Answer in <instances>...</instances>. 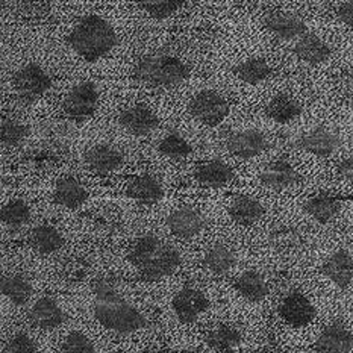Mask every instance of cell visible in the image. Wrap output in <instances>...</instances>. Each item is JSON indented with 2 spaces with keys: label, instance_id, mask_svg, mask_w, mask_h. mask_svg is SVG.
Instances as JSON below:
<instances>
[{
  "label": "cell",
  "instance_id": "603a6c76",
  "mask_svg": "<svg viewBox=\"0 0 353 353\" xmlns=\"http://www.w3.org/2000/svg\"><path fill=\"white\" fill-rule=\"evenodd\" d=\"M126 194L138 203L153 205L158 203L164 196V190L161 182L152 174H143L129 182Z\"/></svg>",
  "mask_w": 353,
  "mask_h": 353
},
{
  "label": "cell",
  "instance_id": "f546056e",
  "mask_svg": "<svg viewBox=\"0 0 353 353\" xmlns=\"http://www.w3.org/2000/svg\"><path fill=\"white\" fill-rule=\"evenodd\" d=\"M2 294L10 299L14 305H25L32 296V283L23 274L2 276Z\"/></svg>",
  "mask_w": 353,
  "mask_h": 353
},
{
  "label": "cell",
  "instance_id": "8992f818",
  "mask_svg": "<svg viewBox=\"0 0 353 353\" xmlns=\"http://www.w3.org/2000/svg\"><path fill=\"white\" fill-rule=\"evenodd\" d=\"M99 105V90L94 82H79L64 97L63 110L67 119L83 121L94 116Z\"/></svg>",
  "mask_w": 353,
  "mask_h": 353
},
{
  "label": "cell",
  "instance_id": "d590c367",
  "mask_svg": "<svg viewBox=\"0 0 353 353\" xmlns=\"http://www.w3.org/2000/svg\"><path fill=\"white\" fill-rule=\"evenodd\" d=\"M185 5L183 2H165V0H158V2H138L137 6L141 11L149 14L155 20H165L172 17L174 12H178L181 8Z\"/></svg>",
  "mask_w": 353,
  "mask_h": 353
},
{
  "label": "cell",
  "instance_id": "7c38bea8",
  "mask_svg": "<svg viewBox=\"0 0 353 353\" xmlns=\"http://www.w3.org/2000/svg\"><path fill=\"white\" fill-rule=\"evenodd\" d=\"M340 138L334 134L332 130L326 128H316L310 130V132L303 134L299 140H296L294 145L311 155H316L320 158L331 157L340 148Z\"/></svg>",
  "mask_w": 353,
  "mask_h": 353
},
{
  "label": "cell",
  "instance_id": "52a82bcc",
  "mask_svg": "<svg viewBox=\"0 0 353 353\" xmlns=\"http://www.w3.org/2000/svg\"><path fill=\"white\" fill-rule=\"evenodd\" d=\"M188 111L197 121L206 126H217L229 114L226 99L214 90H203L197 93L188 105Z\"/></svg>",
  "mask_w": 353,
  "mask_h": 353
},
{
  "label": "cell",
  "instance_id": "30bf717a",
  "mask_svg": "<svg viewBox=\"0 0 353 353\" xmlns=\"http://www.w3.org/2000/svg\"><path fill=\"white\" fill-rule=\"evenodd\" d=\"M119 125L135 137L152 134L159 125V120L150 108L144 105H132L119 114Z\"/></svg>",
  "mask_w": 353,
  "mask_h": 353
},
{
  "label": "cell",
  "instance_id": "8fae6325",
  "mask_svg": "<svg viewBox=\"0 0 353 353\" xmlns=\"http://www.w3.org/2000/svg\"><path fill=\"white\" fill-rule=\"evenodd\" d=\"M225 144L229 153H232V155L243 159H250L253 157H256L259 153L265 152L268 149V145H270L265 135L255 129L228 135Z\"/></svg>",
  "mask_w": 353,
  "mask_h": 353
},
{
  "label": "cell",
  "instance_id": "7a4b0ae2",
  "mask_svg": "<svg viewBox=\"0 0 353 353\" xmlns=\"http://www.w3.org/2000/svg\"><path fill=\"white\" fill-rule=\"evenodd\" d=\"M67 41L76 55L85 61H96L108 55L117 46L119 38L108 20L101 15L88 14L76 21Z\"/></svg>",
  "mask_w": 353,
  "mask_h": 353
},
{
  "label": "cell",
  "instance_id": "ba28073f",
  "mask_svg": "<svg viewBox=\"0 0 353 353\" xmlns=\"http://www.w3.org/2000/svg\"><path fill=\"white\" fill-rule=\"evenodd\" d=\"M173 311L176 317L183 325H191L208 310V299L196 288H182L178 294L173 297Z\"/></svg>",
  "mask_w": 353,
  "mask_h": 353
},
{
  "label": "cell",
  "instance_id": "9c48e42d",
  "mask_svg": "<svg viewBox=\"0 0 353 353\" xmlns=\"http://www.w3.org/2000/svg\"><path fill=\"white\" fill-rule=\"evenodd\" d=\"M279 316L290 326L303 327L310 325L316 317V308L302 293L293 291L282 299L279 305Z\"/></svg>",
  "mask_w": 353,
  "mask_h": 353
},
{
  "label": "cell",
  "instance_id": "836d02e7",
  "mask_svg": "<svg viewBox=\"0 0 353 353\" xmlns=\"http://www.w3.org/2000/svg\"><path fill=\"white\" fill-rule=\"evenodd\" d=\"M158 152L170 159H183L191 155L193 148L181 134L170 132L159 141Z\"/></svg>",
  "mask_w": 353,
  "mask_h": 353
},
{
  "label": "cell",
  "instance_id": "ac0fdd59",
  "mask_svg": "<svg viewBox=\"0 0 353 353\" xmlns=\"http://www.w3.org/2000/svg\"><path fill=\"white\" fill-rule=\"evenodd\" d=\"M29 320L38 329L53 331L64 323L65 316L55 299L43 297L29 311Z\"/></svg>",
  "mask_w": 353,
  "mask_h": 353
},
{
  "label": "cell",
  "instance_id": "ffe728a7",
  "mask_svg": "<svg viewBox=\"0 0 353 353\" xmlns=\"http://www.w3.org/2000/svg\"><path fill=\"white\" fill-rule=\"evenodd\" d=\"M229 216L240 226H253L264 217V206L252 196H235L228 208Z\"/></svg>",
  "mask_w": 353,
  "mask_h": 353
},
{
  "label": "cell",
  "instance_id": "277c9868",
  "mask_svg": "<svg viewBox=\"0 0 353 353\" xmlns=\"http://www.w3.org/2000/svg\"><path fill=\"white\" fill-rule=\"evenodd\" d=\"M190 76V68L178 57L155 53L143 57L134 70V79L152 88L172 90Z\"/></svg>",
  "mask_w": 353,
  "mask_h": 353
},
{
  "label": "cell",
  "instance_id": "5b68a950",
  "mask_svg": "<svg viewBox=\"0 0 353 353\" xmlns=\"http://www.w3.org/2000/svg\"><path fill=\"white\" fill-rule=\"evenodd\" d=\"M12 83L17 102L20 105L29 106L34 105L38 99L46 94V91L52 85V78L41 65L30 63L15 72Z\"/></svg>",
  "mask_w": 353,
  "mask_h": 353
},
{
  "label": "cell",
  "instance_id": "1f68e13d",
  "mask_svg": "<svg viewBox=\"0 0 353 353\" xmlns=\"http://www.w3.org/2000/svg\"><path fill=\"white\" fill-rule=\"evenodd\" d=\"M235 264V253L225 244H216L205 253L203 265L212 274H225Z\"/></svg>",
  "mask_w": 353,
  "mask_h": 353
},
{
  "label": "cell",
  "instance_id": "9a60e30c",
  "mask_svg": "<svg viewBox=\"0 0 353 353\" xmlns=\"http://www.w3.org/2000/svg\"><path fill=\"white\" fill-rule=\"evenodd\" d=\"M259 181L267 188L281 191L293 187L294 183L301 181V174L296 172V168L288 161L278 159L267 164L261 170Z\"/></svg>",
  "mask_w": 353,
  "mask_h": 353
},
{
  "label": "cell",
  "instance_id": "d6a6232c",
  "mask_svg": "<svg viewBox=\"0 0 353 353\" xmlns=\"http://www.w3.org/2000/svg\"><path fill=\"white\" fill-rule=\"evenodd\" d=\"M2 223L8 229H20L25 226L30 219V210L28 203H25L20 199L10 201L2 206Z\"/></svg>",
  "mask_w": 353,
  "mask_h": 353
},
{
  "label": "cell",
  "instance_id": "e0dca14e",
  "mask_svg": "<svg viewBox=\"0 0 353 353\" xmlns=\"http://www.w3.org/2000/svg\"><path fill=\"white\" fill-rule=\"evenodd\" d=\"M314 349L320 353H349L353 350V334L341 323H332L320 334Z\"/></svg>",
  "mask_w": 353,
  "mask_h": 353
},
{
  "label": "cell",
  "instance_id": "5bb4252c",
  "mask_svg": "<svg viewBox=\"0 0 353 353\" xmlns=\"http://www.w3.org/2000/svg\"><path fill=\"white\" fill-rule=\"evenodd\" d=\"M264 26L279 40L291 41L302 38L306 34L305 21L290 12H272L264 19Z\"/></svg>",
  "mask_w": 353,
  "mask_h": 353
},
{
  "label": "cell",
  "instance_id": "8d00e7d4",
  "mask_svg": "<svg viewBox=\"0 0 353 353\" xmlns=\"http://www.w3.org/2000/svg\"><path fill=\"white\" fill-rule=\"evenodd\" d=\"M61 350L63 353H94V344L91 343L87 335L79 331H73L65 336Z\"/></svg>",
  "mask_w": 353,
  "mask_h": 353
},
{
  "label": "cell",
  "instance_id": "484cf974",
  "mask_svg": "<svg viewBox=\"0 0 353 353\" xmlns=\"http://www.w3.org/2000/svg\"><path fill=\"white\" fill-rule=\"evenodd\" d=\"M55 202L65 206V208L76 210L87 202L88 191L82 187V183L74 178H63L55 185Z\"/></svg>",
  "mask_w": 353,
  "mask_h": 353
},
{
  "label": "cell",
  "instance_id": "74e56055",
  "mask_svg": "<svg viewBox=\"0 0 353 353\" xmlns=\"http://www.w3.org/2000/svg\"><path fill=\"white\" fill-rule=\"evenodd\" d=\"M37 343L28 334H17L8 341L3 353H35Z\"/></svg>",
  "mask_w": 353,
  "mask_h": 353
},
{
  "label": "cell",
  "instance_id": "4fadbf2b",
  "mask_svg": "<svg viewBox=\"0 0 353 353\" xmlns=\"http://www.w3.org/2000/svg\"><path fill=\"white\" fill-rule=\"evenodd\" d=\"M167 226L174 236L182 238V240H191L203 231L205 217L196 208L182 206L168 216Z\"/></svg>",
  "mask_w": 353,
  "mask_h": 353
},
{
  "label": "cell",
  "instance_id": "d6986e66",
  "mask_svg": "<svg viewBox=\"0 0 353 353\" xmlns=\"http://www.w3.org/2000/svg\"><path fill=\"white\" fill-rule=\"evenodd\" d=\"M323 274L339 288H347L353 282V256L347 250L340 249L323 265Z\"/></svg>",
  "mask_w": 353,
  "mask_h": 353
},
{
  "label": "cell",
  "instance_id": "cb8c5ba5",
  "mask_svg": "<svg viewBox=\"0 0 353 353\" xmlns=\"http://www.w3.org/2000/svg\"><path fill=\"white\" fill-rule=\"evenodd\" d=\"M265 116L276 121L281 123V125H287V123H291L293 120L301 117L302 114V106L299 103L294 97H291L290 94L281 93L272 97L268 103L264 108Z\"/></svg>",
  "mask_w": 353,
  "mask_h": 353
},
{
  "label": "cell",
  "instance_id": "6da1fadb",
  "mask_svg": "<svg viewBox=\"0 0 353 353\" xmlns=\"http://www.w3.org/2000/svg\"><path fill=\"white\" fill-rule=\"evenodd\" d=\"M94 317L103 327L121 335L145 326L143 314L126 302L108 281H99L94 285Z\"/></svg>",
  "mask_w": 353,
  "mask_h": 353
},
{
  "label": "cell",
  "instance_id": "60d3db41",
  "mask_svg": "<svg viewBox=\"0 0 353 353\" xmlns=\"http://www.w3.org/2000/svg\"><path fill=\"white\" fill-rule=\"evenodd\" d=\"M339 176L353 185V155L344 158L339 164Z\"/></svg>",
  "mask_w": 353,
  "mask_h": 353
},
{
  "label": "cell",
  "instance_id": "f1b7e54d",
  "mask_svg": "<svg viewBox=\"0 0 353 353\" xmlns=\"http://www.w3.org/2000/svg\"><path fill=\"white\" fill-rule=\"evenodd\" d=\"M243 341V335L235 326L220 325L206 336V344L219 353H229L235 350Z\"/></svg>",
  "mask_w": 353,
  "mask_h": 353
},
{
  "label": "cell",
  "instance_id": "2e32d148",
  "mask_svg": "<svg viewBox=\"0 0 353 353\" xmlns=\"http://www.w3.org/2000/svg\"><path fill=\"white\" fill-rule=\"evenodd\" d=\"M85 164L96 173L108 174L125 164V155L110 144H97L85 153Z\"/></svg>",
  "mask_w": 353,
  "mask_h": 353
},
{
  "label": "cell",
  "instance_id": "7402d4cb",
  "mask_svg": "<svg viewBox=\"0 0 353 353\" xmlns=\"http://www.w3.org/2000/svg\"><path fill=\"white\" fill-rule=\"evenodd\" d=\"M194 179L206 188H220L234 179V170L223 161H208L196 167Z\"/></svg>",
  "mask_w": 353,
  "mask_h": 353
},
{
  "label": "cell",
  "instance_id": "e575fe53",
  "mask_svg": "<svg viewBox=\"0 0 353 353\" xmlns=\"http://www.w3.org/2000/svg\"><path fill=\"white\" fill-rule=\"evenodd\" d=\"M28 137V128L23 125L21 121L3 117L2 126H0V140H2L3 148H15V145L21 144Z\"/></svg>",
  "mask_w": 353,
  "mask_h": 353
},
{
  "label": "cell",
  "instance_id": "f35d334b",
  "mask_svg": "<svg viewBox=\"0 0 353 353\" xmlns=\"http://www.w3.org/2000/svg\"><path fill=\"white\" fill-rule=\"evenodd\" d=\"M335 85L341 97L353 99V73H343Z\"/></svg>",
  "mask_w": 353,
  "mask_h": 353
},
{
  "label": "cell",
  "instance_id": "b9f144b4",
  "mask_svg": "<svg viewBox=\"0 0 353 353\" xmlns=\"http://www.w3.org/2000/svg\"><path fill=\"white\" fill-rule=\"evenodd\" d=\"M259 353H276V352H273V350H268V349H265V350H263V352H259Z\"/></svg>",
  "mask_w": 353,
  "mask_h": 353
},
{
  "label": "cell",
  "instance_id": "4316f807",
  "mask_svg": "<svg viewBox=\"0 0 353 353\" xmlns=\"http://www.w3.org/2000/svg\"><path fill=\"white\" fill-rule=\"evenodd\" d=\"M235 290L241 297L252 303L263 302L268 294V285L264 276L258 272H244L234 283Z\"/></svg>",
  "mask_w": 353,
  "mask_h": 353
},
{
  "label": "cell",
  "instance_id": "3957f363",
  "mask_svg": "<svg viewBox=\"0 0 353 353\" xmlns=\"http://www.w3.org/2000/svg\"><path fill=\"white\" fill-rule=\"evenodd\" d=\"M129 259L148 281L167 278L181 265L179 252L170 243L152 234L138 238L130 250Z\"/></svg>",
  "mask_w": 353,
  "mask_h": 353
},
{
  "label": "cell",
  "instance_id": "83f0119b",
  "mask_svg": "<svg viewBox=\"0 0 353 353\" xmlns=\"http://www.w3.org/2000/svg\"><path fill=\"white\" fill-rule=\"evenodd\" d=\"M29 243L32 249L40 253V255H52V253L58 252L64 245V236L61 235L57 228L43 225L35 228L30 232Z\"/></svg>",
  "mask_w": 353,
  "mask_h": 353
},
{
  "label": "cell",
  "instance_id": "4dcf8cb0",
  "mask_svg": "<svg viewBox=\"0 0 353 353\" xmlns=\"http://www.w3.org/2000/svg\"><path fill=\"white\" fill-rule=\"evenodd\" d=\"M235 74L238 79L245 83L258 85V83L270 78L272 67L263 58H249L235 67Z\"/></svg>",
  "mask_w": 353,
  "mask_h": 353
},
{
  "label": "cell",
  "instance_id": "44dd1931",
  "mask_svg": "<svg viewBox=\"0 0 353 353\" xmlns=\"http://www.w3.org/2000/svg\"><path fill=\"white\" fill-rule=\"evenodd\" d=\"M294 53L297 58H301L305 63L311 65L323 64L331 58L332 50L329 48L327 43H325L321 38L316 34L306 32L294 46Z\"/></svg>",
  "mask_w": 353,
  "mask_h": 353
},
{
  "label": "cell",
  "instance_id": "ab89813d",
  "mask_svg": "<svg viewBox=\"0 0 353 353\" xmlns=\"http://www.w3.org/2000/svg\"><path fill=\"white\" fill-rule=\"evenodd\" d=\"M336 17L346 26L353 28V2H341L336 6Z\"/></svg>",
  "mask_w": 353,
  "mask_h": 353
},
{
  "label": "cell",
  "instance_id": "d4e9b609",
  "mask_svg": "<svg viewBox=\"0 0 353 353\" xmlns=\"http://www.w3.org/2000/svg\"><path fill=\"white\" fill-rule=\"evenodd\" d=\"M340 210H341L340 199H336L331 194H325V193L314 196L303 203V211L320 225L329 223L334 217L339 216Z\"/></svg>",
  "mask_w": 353,
  "mask_h": 353
}]
</instances>
